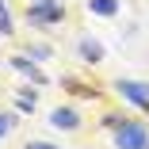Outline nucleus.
Instances as JSON below:
<instances>
[{"mask_svg": "<svg viewBox=\"0 0 149 149\" xmlns=\"http://www.w3.org/2000/svg\"><path fill=\"white\" fill-rule=\"evenodd\" d=\"M115 145L118 149H149V134L138 123H123V126L115 130Z\"/></svg>", "mask_w": 149, "mask_h": 149, "instance_id": "1", "label": "nucleus"}, {"mask_svg": "<svg viewBox=\"0 0 149 149\" xmlns=\"http://www.w3.org/2000/svg\"><path fill=\"white\" fill-rule=\"evenodd\" d=\"M27 15H31V23H54V19H61V4H54V0H42V4H35Z\"/></svg>", "mask_w": 149, "mask_h": 149, "instance_id": "3", "label": "nucleus"}, {"mask_svg": "<svg viewBox=\"0 0 149 149\" xmlns=\"http://www.w3.org/2000/svg\"><path fill=\"white\" fill-rule=\"evenodd\" d=\"M80 54H84V61H100V57H103V46L92 42V38H84L80 42Z\"/></svg>", "mask_w": 149, "mask_h": 149, "instance_id": "5", "label": "nucleus"}, {"mask_svg": "<svg viewBox=\"0 0 149 149\" xmlns=\"http://www.w3.org/2000/svg\"><path fill=\"white\" fill-rule=\"evenodd\" d=\"M50 123H54L57 130H73V126H77V111H69V107H57Z\"/></svg>", "mask_w": 149, "mask_h": 149, "instance_id": "4", "label": "nucleus"}, {"mask_svg": "<svg viewBox=\"0 0 149 149\" xmlns=\"http://www.w3.org/2000/svg\"><path fill=\"white\" fill-rule=\"evenodd\" d=\"M8 130H12V118H8V115H0V138H4Z\"/></svg>", "mask_w": 149, "mask_h": 149, "instance_id": "9", "label": "nucleus"}, {"mask_svg": "<svg viewBox=\"0 0 149 149\" xmlns=\"http://www.w3.org/2000/svg\"><path fill=\"white\" fill-rule=\"evenodd\" d=\"M118 92L126 100H134L138 107H149V84H138V80H118Z\"/></svg>", "mask_w": 149, "mask_h": 149, "instance_id": "2", "label": "nucleus"}, {"mask_svg": "<svg viewBox=\"0 0 149 149\" xmlns=\"http://www.w3.org/2000/svg\"><path fill=\"white\" fill-rule=\"evenodd\" d=\"M88 8H92L96 15H115L118 4H115V0H88Z\"/></svg>", "mask_w": 149, "mask_h": 149, "instance_id": "6", "label": "nucleus"}, {"mask_svg": "<svg viewBox=\"0 0 149 149\" xmlns=\"http://www.w3.org/2000/svg\"><path fill=\"white\" fill-rule=\"evenodd\" d=\"M19 107L23 111H35V96H19Z\"/></svg>", "mask_w": 149, "mask_h": 149, "instance_id": "8", "label": "nucleus"}, {"mask_svg": "<svg viewBox=\"0 0 149 149\" xmlns=\"http://www.w3.org/2000/svg\"><path fill=\"white\" fill-rule=\"evenodd\" d=\"M15 69H23V73H31V80H38V84H42V73H38V69H35L31 61H27V57H15Z\"/></svg>", "mask_w": 149, "mask_h": 149, "instance_id": "7", "label": "nucleus"}, {"mask_svg": "<svg viewBox=\"0 0 149 149\" xmlns=\"http://www.w3.org/2000/svg\"><path fill=\"white\" fill-rule=\"evenodd\" d=\"M27 149H54V145H46V141H35V145H27Z\"/></svg>", "mask_w": 149, "mask_h": 149, "instance_id": "10", "label": "nucleus"}]
</instances>
